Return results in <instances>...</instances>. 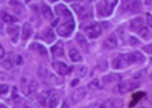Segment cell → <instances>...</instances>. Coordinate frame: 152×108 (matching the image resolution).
<instances>
[{
    "instance_id": "cell-1",
    "label": "cell",
    "mask_w": 152,
    "mask_h": 108,
    "mask_svg": "<svg viewBox=\"0 0 152 108\" xmlns=\"http://www.w3.org/2000/svg\"><path fill=\"white\" fill-rule=\"evenodd\" d=\"M145 61V56L143 53L140 52H132V53H122L119 55L117 58L113 59V69H126L129 67V64H134V63H143Z\"/></svg>"
},
{
    "instance_id": "cell-2",
    "label": "cell",
    "mask_w": 152,
    "mask_h": 108,
    "mask_svg": "<svg viewBox=\"0 0 152 108\" xmlns=\"http://www.w3.org/2000/svg\"><path fill=\"white\" fill-rule=\"evenodd\" d=\"M119 0H100L97 3V14L99 17H108L113 11H114V6L117 5Z\"/></svg>"
},
{
    "instance_id": "cell-3",
    "label": "cell",
    "mask_w": 152,
    "mask_h": 108,
    "mask_svg": "<svg viewBox=\"0 0 152 108\" xmlns=\"http://www.w3.org/2000/svg\"><path fill=\"white\" fill-rule=\"evenodd\" d=\"M102 25H99V23H90V25H84L82 26V31L85 32V35L88 38H91V40H94V38H97L100 34H102Z\"/></svg>"
},
{
    "instance_id": "cell-4",
    "label": "cell",
    "mask_w": 152,
    "mask_h": 108,
    "mask_svg": "<svg viewBox=\"0 0 152 108\" xmlns=\"http://www.w3.org/2000/svg\"><path fill=\"white\" fill-rule=\"evenodd\" d=\"M73 31H75V21L73 20H66V23L58 25V28H56V32L61 37H70Z\"/></svg>"
},
{
    "instance_id": "cell-5",
    "label": "cell",
    "mask_w": 152,
    "mask_h": 108,
    "mask_svg": "<svg viewBox=\"0 0 152 108\" xmlns=\"http://www.w3.org/2000/svg\"><path fill=\"white\" fill-rule=\"evenodd\" d=\"M55 12H56V14H58V17H61V18H66V20H73L70 9H69L66 5H61V3H58V5L55 6Z\"/></svg>"
},
{
    "instance_id": "cell-6",
    "label": "cell",
    "mask_w": 152,
    "mask_h": 108,
    "mask_svg": "<svg viewBox=\"0 0 152 108\" xmlns=\"http://www.w3.org/2000/svg\"><path fill=\"white\" fill-rule=\"evenodd\" d=\"M73 9L78 12L79 18L81 20H87V18H90L91 17V11L88 9L87 6H82V5H73Z\"/></svg>"
},
{
    "instance_id": "cell-7",
    "label": "cell",
    "mask_w": 152,
    "mask_h": 108,
    "mask_svg": "<svg viewBox=\"0 0 152 108\" xmlns=\"http://www.w3.org/2000/svg\"><path fill=\"white\" fill-rule=\"evenodd\" d=\"M53 67H55V70L58 72L59 75H69V73H72V67H69L67 64H64V63H61V61H56V63H53Z\"/></svg>"
},
{
    "instance_id": "cell-8",
    "label": "cell",
    "mask_w": 152,
    "mask_h": 108,
    "mask_svg": "<svg viewBox=\"0 0 152 108\" xmlns=\"http://www.w3.org/2000/svg\"><path fill=\"white\" fill-rule=\"evenodd\" d=\"M119 46V41H117V37L116 35H110V37L104 41V47L105 49H116V47Z\"/></svg>"
},
{
    "instance_id": "cell-9",
    "label": "cell",
    "mask_w": 152,
    "mask_h": 108,
    "mask_svg": "<svg viewBox=\"0 0 152 108\" xmlns=\"http://www.w3.org/2000/svg\"><path fill=\"white\" fill-rule=\"evenodd\" d=\"M21 29L18 28V26H8V31H6V34L11 37V40H12V43H17V40H18V34H21L20 32Z\"/></svg>"
},
{
    "instance_id": "cell-10",
    "label": "cell",
    "mask_w": 152,
    "mask_h": 108,
    "mask_svg": "<svg viewBox=\"0 0 152 108\" xmlns=\"http://www.w3.org/2000/svg\"><path fill=\"white\" fill-rule=\"evenodd\" d=\"M31 50L37 52L38 55H41V56H47V49H46L41 43H32V44H31Z\"/></svg>"
},
{
    "instance_id": "cell-11",
    "label": "cell",
    "mask_w": 152,
    "mask_h": 108,
    "mask_svg": "<svg viewBox=\"0 0 152 108\" xmlns=\"http://www.w3.org/2000/svg\"><path fill=\"white\" fill-rule=\"evenodd\" d=\"M41 38H43L46 43H53L55 38H56V34H55V31H52V29H46V31L41 34Z\"/></svg>"
},
{
    "instance_id": "cell-12",
    "label": "cell",
    "mask_w": 152,
    "mask_h": 108,
    "mask_svg": "<svg viewBox=\"0 0 152 108\" xmlns=\"http://www.w3.org/2000/svg\"><path fill=\"white\" fill-rule=\"evenodd\" d=\"M142 26H143V18H142V17H135V18H132V20L129 21V29L134 31V32H137Z\"/></svg>"
},
{
    "instance_id": "cell-13",
    "label": "cell",
    "mask_w": 152,
    "mask_h": 108,
    "mask_svg": "<svg viewBox=\"0 0 152 108\" xmlns=\"http://www.w3.org/2000/svg\"><path fill=\"white\" fill-rule=\"evenodd\" d=\"M32 32H34V31H32V28H31L29 23H24L23 28H21V40H24V41L29 40L31 35H32Z\"/></svg>"
},
{
    "instance_id": "cell-14",
    "label": "cell",
    "mask_w": 152,
    "mask_h": 108,
    "mask_svg": "<svg viewBox=\"0 0 152 108\" xmlns=\"http://www.w3.org/2000/svg\"><path fill=\"white\" fill-rule=\"evenodd\" d=\"M69 58L72 59V61H75V63L82 61V55H81V52H79L78 49H75V47H70V50H69Z\"/></svg>"
},
{
    "instance_id": "cell-15",
    "label": "cell",
    "mask_w": 152,
    "mask_h": 108,
    "mask_svg": "<svg viewBox=\"0 0 152 108\" xmlns=\"http://www.w3.org/2000/svg\"><path fill=\"white\" fill-rule=\"evenodd\" d=\"M84 96H85V90L84 88H78V90H75L72 93V101L73 102H79L84 99Z\"/></svg>"
},
{
    "instance_id": "cell-16",
    "label": "cell",
    "mask_w": 152,
    "mask_h": 108,
    "mask_svg": "<svg viewBox=\"0 0 152 108\" xmlns=\"http://www.w3.org/2000/svg\"><path fill=\"white\" fill-rule=\"evenodd\" d=\"M38 90V82L37 81H29V84H28V87L24 88V94H31V93H34V91H37Z\"/></svg>"
},
{
    "instance_id": "cell-17",
    "label": "cell",
    "mask_w": 152,
    "mask_h": 108,
    "mask_svg": "<svg viewBox=\"0 0 152 108\" xmlns=\"http://www.w3.org/2000/svg\"><path fill=\"white\" fill-rule=\"evenodd\" d=\"M41 14H43L47 20H52V18H53V12H52V9H50L46 3H43V5H41Z\"/></svg>"
},
{
    "instance_id": "cell-18",
    "label": "cell",
    "mask_w": 152,
    "mask_h": 108,
    "mask_svg": "<svg viewBox=\"0 0 152 108\" xmlns=\"http://www.w3.org/2000/svg\"><path fill=\"white\" fill-rule=\"evenodd\" d=\"M52 53H53L55 56H58V58L64 56V47H62L61 43H58V44H55V46L52 47Z\"/></svg>"
},
{
    "instance_id": "cell-19",
    "label": "cell",
    "mask_w": 152,
    "mask_h": 108,
    "mask_svg": "<svg viewBox=\"0 0 152 108\" xmlns=\"http://www.w3.org/2000/svg\"><path fill=\"white\" fill-rule=\"evenodd\" d=\"M58 104H59L58 93H52V94H50V98H49V105L47 107H58Z\"/></svg>"
},
{
    "instance_id": "cell-20",
    "label": "cell",
    "mask_w": 152,
    "mask_h": 108,
    "mask_svg": "<svg viewBox=\"0 0 152 108\" xmlns=\"http://www.w3.org/2000/svg\"><path fill=\"white\" fill-rule=\"evenodd\" d=\"M140 5H142V2H138V0H135V2H131L128 11H129V12H138V11H140Z\"/></svg>"
},
{
    "instance_id": "cell-21",
    "label": "cell",
    "mask_w": 152,
    "mask_h": 108,
    "mask_svg": "<svg viewBox=\"0 0 152 108\" xmlns=\"http://www.w3.org/2000/svg\"><path fill=\"white\" fill-rule=\"evenodd\" d=\"M114 91H116V93H126V91H128V85H126L125 82L119 81V84L116 85V88H114Z\"/></svg>"
},
{
    "instance_id": "cell-22",
    "label": "cell",
    "mask_w": 152,
    "mask_h": 108,
    "mask_svg": "<svg viewBox=\"0 0 152 108\" xmlns=\"http://www.w3.org/2000/svg\"><path fill=\"white\" fill-rule=\"evenodd\" d=\"M9 5L14 8L17 12L20 14V12H23V5H21V2H17V0H9Z\"/></svg>"
},
{
    "instance_id": "cell-23",
    "label": "cell",
    "mask_w": 152,
    "mask_h": 108,
    "mask_svg": "<svg viewBox=\"0 0 152 108\" xmlns=\"http://www.w3.org/2000/svg\"><path fill=\"white\" fill-rule=\"evenodd\" d=\"M100 87H102V82H100V79H93L90 84H88V88H90V90H99Z\"/></svg>"
},
{
    "instance_id": "cell-24",
    "label": "cell",
    "mask_w": 152,
    "mask_h": 108,
    "mask_svg": "<svg viewBox=\"0 0 152 108\" xmlns=\"http://www.w3.org/2000/svg\"><path fill=\"white\" fill-rule=\"evenodd\" d=\"M76 40H78V43L84 47V50H87L88 49V44H87V40H85V37H84V35L82 34H78V35H76Z\"/></svg>"
},
{
    "instance_id": "cell-25",
    "label": "cell",
    "mask_w": 152,
    "mask_h": 108,
    "mask_svg": "<svg viewBox=\"0 0 152 108\" xmlns=\"http://www.w3.org/2000/svg\"><path fill=\"white\" fill-rule=\"evenodd\" d=\"M2 20H3L5 23H15V21H17V18H15L14 15H11V14H8V12H3V14H2Z\"/></svg>"
},
{
    "instance_id": "cell-26",
    "label": "cell",
    "mask_w": 152,
    "mask_h": 108,
    "mask_svg": "<svg viewBox=\"0 0 152 108\" xmlns=\"http://www.w3.org/2000/svg\"><path fill=\"white\" fill-rule=\"evenodd\" d=\"M122 78L119 76V75H107V76H104V82L105 84H110V82H114V81H120Z\"/></svg>"
},
{
    "instance_id": "cell-27",
    "label": "cell",
    "mask_w": 152,
    "mask_h": 108,
    "mask_svg": "<svg viewBox=\"0 0 152 108\" xmlns=\"http://www.w3.org/2000/svg\"><path fill=\"white\" fill-rule=\"evenodd\" d=\"M12 56H14V55L9 53V59H3V69H6V70H8V69H11L12 66H14V63L11 61V58H12Z\"/></svg>"
},
{
    "instance_id": "cell-28",
    "label": "cell",
    "mask_w": 152,
    "mask_h": 108,
    "mask_svg": "<svg viewBox=\"0 0 152 108\" xmlns=\"http://www.w3.org/2000/svg\"><path fill=\"white\" fill-rule=\"evenodd\" d=\"M38 102H40V105H41V107L49 105V99L46 98V94H40V96H38Z\"/></svg>"
},
{
    "instance_id": "cell-29",
    "label": "cell",
    "mask_w": 152,
    "mask_h": 108,
    "mask_svg": "<svg viewBox=\"0 0 152 108\" xmlns=\"http://www.w3.org/2000/svg\"><path fill=\"white\" fill-rule=\"evenodd\" d=\"M137 32H138V35H140V37H143V38H148V37H149V32H148V28H145V26H142V28L138 29Z\"/></svg>"
},
{
    "instance_id": "cell-30",
    "label": "cell",
    "mask_w": 152,
    "mask_h": 108,
    "mask_svg": "<svg viewBox=\"0 0 152 108\" xmlns=\"http://www.w3.org/2000/svg\"><path fill=\"white\" fill-rule=\"evenodd\" d=\"M120 104L116 101V99H108L105 104H104V107H119Z\"/></svg>"
},
{
    "instance_id": "cell-31",
    "label": "cell",
    "mask_w": 152,
    "mask_h": 108,
    "mask_svg": "<svg viewBox=\"0 0 152 108\" xmlns=\"http://www.w3.org/2000/svg\"><path fill=\"white\" fill-rule=\"evenodd\" d=\"M138 43L140 41H138V38H135V37H129L128 38V44H131V46H137Z\"/></svg>"
},
{
    "instance_id": "cell-32",
    "label": "cell",
    "mask_w": 152,
    "mask_h": 108,
    "mask_svg": "<svg viewBox=\"0 0 152 108\" xmlns=\"http://www.w3.org/2000/svg\"><path fill=\"white\" fill-rule=\"evenodd\" d=\"M9 90V85H6V84H2V87H0V93L2 94H6Z\"/></svg>"
},
{
    "instance_id": "cell-33",
    "label": "cell",
    "mask_w": 152,
    "mask_h": 108,
    "mask_svg": "<svg viewBox=\"0 0 152 108\" xmlns=\"http://www.w3.org/2000/svg\"><path fill=\"white\" fill-rule=\"evenodd\" d=\"M50 79H52V82H53V84H58V85H59V84H62V81H61L58 76H55V75L50 76Z\"/></svg>"
},
{
    "instance_id": "cell-34",
    "label": "cell",
    "mask_w": 152,
    "mask_h": 108,
    "mask_svg": "<svg viewBox=\"0 0 152 108\" xmlns=\"http://www.w3.org/2000/svg\"><path fill=\"white\" fill-rule=\"evenodd\" d=\"M146 21H148V25L152 28V14H146Z\"/></svg>"
},
{
    "instance_id": "cell-35",
    "label": "cell",
    "mask_w": 152,
    "mask_h": 108,
    "mask_svg": "<svg viewBox=\"0 0 152 108\" xmlns=\"http://www.w3.org/2000/svg\"><path fill=\"white\" fill-rule=\"evenodd\" d=\"M85 73H87V69H85L84 66L78 69V75H85Z\"/></svg>"
},
{
    "instance_id": "cell-36",
    "label": "cell",
    "mask_w": 152,
    "mask_h": 108,
    "mask_svg": "<svg viewBox=\"0 0 152 108\" xmlns=\"http://www.w3.org/2000/svg\"><path fill=\"white\" fill-rule=\"evenodd\" d=\"M143 52L145 53H152V46H145L143 47Z\"/></svg>"
},
{
    "instance_id": "cell-37",
    "label": "cell",
    "mask_w": 152,
    "mask_h": 108,
    "mask_svg": "<svg viewBox=\"0 0 152 108\" xmlns=\"http://www.w3.org/2000/svg\"><path fill=\"white\" fill-rule=\"evenodd\" d=\"M15 64H17V66H21V64H23V58H21V56H18V55L15 56Z\"/></svg>"
},
{
    "instance_id": "cell-38",
    "label": "cell",
    "mask_w": 152,
    "mask_h": 108,
    "mask_svg": "<svg viewBox=\"0 0 152 108\" xmlns=\"http://www.w3.org/2000/svg\"><path fill=\"white\" fill-rule=\"evenodd\" d=\"M142 2V5H145V6H151L152 5V0H140Z\"/></svg>"
},
{
    "instance_id": "cell-39",
    "label": "cell",
    "mask_w": 152,
    "mask_h": 108,
    "mask_svg": "<svg viewBox=\"0 0 152 108\" xmlns=\"http://www.w3.org/2000/svg\"><path fill=\"white\" fill-rule=\"evenodd\" d=\"M40 75L41 76H47V70L44 67H40Z\"/></svg>"
},
{
    "instance_id": "cell-40",
    "label": "cell",
    "mask_w": 152,
    "mask_h": 108,
    "mask_svg": "<svg viewBox=\"0 0 152 108\" xmlns=\"http://www.w3.org/2000/svg\"><path fill=\"white\" fill-rule=\"evenodd\" d=\"M0 58H5V49L3 47H0Z\"/></svg>"
},
{
    "instance_id": "cell-41",
    "label": "cell",
    "mask_w": 152,
    "mask_h": 108,
    "mask_svg": "<svg viewBox=\"0 0 152 108\" xmlns=\"http://www.w3.org/2000/svg\"><path fill=\"white\" fill-rule=\"evenodd\" d=\"M12 98H17V88H12Z\"/></svg>"
},
{
    "instance_id": "cell-42",
    "label": "cell",
    "mask_w": 152,
    "mask_h": 108,
    "mask_svg": "<svg viewBox=\"0 0 152 108\" xmlns=\"http://www.w3.org/2000/svg\"><path fill=\"white\" fill-rule=\"evenodd\" d=\"M78 84H79V79H75V81L72 82V85H78Z\"/></svg>"
},
{
    "instance_id": "cell-43",
    "label": "cell",
    "mask_w": 152,
    "mask_h": 108,
    "mask_svg": "<svg viewBox=\"0 0 152 108\" xmlns=\"http://www.w3.org/2000/svg\"><path fill=\"white\" fill-rule=\"evenodd\" d=\"M49 2H52V3H56V2H58V0H49Z\"/></svg>"
},
{
    "instance_id": "cell-44",
    "label": "cell",
    "mask_w": 152,
    "mask_h": 108,
    "mask_svg": "<svg viewBox=\"0 0 152 108\" xmlns=\"http://www.w3.org/2000/svg\"><path fill=\"white\" fill-rule=\"evenodd\" d=\"M21 2H24V3H28V2H31V0H21Z\"/></svg>"
},
{
    "instance_id": "cell-45",
    "label": "cell",
    "mask_w": 152,
    "mask_h": 108,
    "mask_svg": "<svg viewBox=\"0 0 152 108\" xmlns=\"http://www.w3.org/2000/svg\"><path fill=\"white\" fill-rule=\"evenodd\" d=\"M70 2H75V0H70Z\"/></svg>"
}]
</instances>
